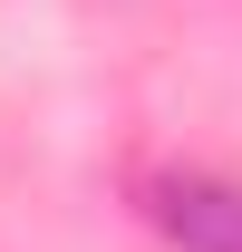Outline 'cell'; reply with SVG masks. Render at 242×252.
I'll return each mask as SVG.
<instances>
[{
  "label": "cell",
  "instance_id": "1",
  "mask_svg": "<svg viewBox=\"0 0 242 252\" xmlns=\"http://www.w3.org/2000/svg\"><path fill=\"white\" fill-rule=\"evenodd\" d=\"M146 214L165 243L184 252H242V185H213V175H155Z\"/></svg>",
  "mask_w": 242,
  "mask_h": 252
}]
</instances>
